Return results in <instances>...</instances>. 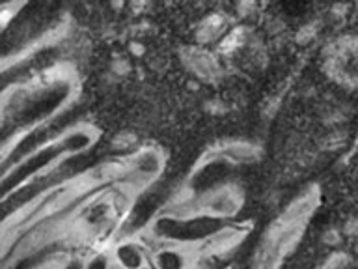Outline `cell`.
Listing matches in <instances>:
<instances>
[{"label":"cell","mask_w":358,"mask_h":269,"mask_svg":"<svg viewBox=\"0 0 358 269\" xmlns=\"http://www.w3.org/2000/svg\"><path fill=\"white\" fill-rule=\"evenodd\" d=\"M71 97V86L60 78L34 84L30 88L15 90L11 99L4 103V129L27 133L28 129L47 122L64 112V105Z\"/></svg>","instance_id":"obj_1"},{"label":"cell","mask_w":358,"mask_h":269,"mask_svg":"<svg viewBox=\"0 0 358 269\" xmlns=\"http://www.w3.org/2000/svg\"><path fill=\"white\" fill-rule=\"evenodd\" d=\"M66 157H69V150H67L64 139L56 140L52 144L45 146V148L38 150L30 157H27L24 161L15 165L2 176V198L13 193L15 189H19L21 185L28 184L30 179L38 178L47 170H50Z\"/></svg>","instance_id":"obj_2"},{"label":"cell","mask_w":358,"mask_h":269,"mask_svg":"<svg viewBox=\"0 0 358 269\" xmlns=\"http://www.w3.org/2000/svg\"><path fill=\"white\" fill-rule=\"evenodd\" d=\"M226 226H228L226 219L215 217V215H196V217L189 219L161 217L157 219L155 224H153V232L164 240L189 243V241H201L213 237V235L226 230Z\"/></svg>","instance_id":"obj_3"},{"label":"cell","mask_w":358,"mask_h":269,"mask_svg":"<svg viewBox=\"0 0 358 269\" xmlns=\"http://www.w3.org/2000/svg\"><path fill=\"white\" fill-rule=\"evenodd\" d=\"M161 206V193H144L138 202L134 204L133 209L129 212V217L123 223V234H133L136 230L144 228L150 223V219L155 215V212Z\"/></svg>","instance_id":"obj_4"},{"label":"cell","mask_w":358,"mask_h":269,"mask_svg":"<svg viewBox=\"0 0 358 269\" xmlns=\"http://www.w3.org/2000/svg\"><path fill=\"white\" fill-rule=\"evenodd\" d=\"M161 165L162 159L155 150L140 151L138 156H134L133 161H131L133 172L140 174V176H144V178H150V176L159 172V170H161Z\"/></svg>","instance_id":"obj_5"},{"label":"cell","mask_w":358,"mask_h":269,"mask_svg":"<svg viewBox=\"0 0 358 269\" xmlns=\"http://www.w3.org/2000/svg\"><path fill=\"white\" fill-rule=\"evenodd\" d=\"M116 258L123 269H142L144 254L134 243H123L116 249Z\"/></svg>","instance_id":"obj_6"},{"label":"cell","mask_w":358,"mask_h":269,"mask_svg":"<svg viewBox=\"0 0 358 269\" xmlns=\"http://www.w3.org/2000/svg\"><path fill=\"white\" fill-rule=\"evenodd\" d=\"M157 269H185V258L179 251L164 249L155 254Z\"/></svg>","instance_id":"obj_7"},{"label":"cell","mask_w":358,"mask_h":269,"mask_svg":"<svg viewBox=\"0 0 358 269\" xmlns=\"http://www.w3.org/2000/svg\"><path fill=\"white\" fill-rule=\"evenodd\" d=\"M55 252V245L50 247H45V249H41V251L34 252V254H30V256L22 258L21 262L17 263L15 269H34L38 268L39 263L43 262V260H47V258L50 256Z\"/></svg>","instance_id":"obj_8"},{"label":"cell","mask_w":358,"mask_h":269,"mask_svg":"<svg viewBox=\"0 0 358 269\" xmlns=\"http://www.w3.org/2000/svg\"><path fill=\"white\" fill-rule=\"evenodd\" d=\"M86 269H108V258H106L105 254H99V256H95L94 260H90Z\"/></svg>","instance_id":"obj_9"},{"label":"cell","mask_w":358,"mask_h":269,"mask_svg":"<svg viewBox=\"0 0 358 269\" xmlns=\"http://www.w3.org/2000/svg\"><path fill=\"white\" fill-rule=\"evenodd\" d=\"M64 269H86V268H84L80 260H71V262L67 263V265Z\"/></svg>","instance_id":"obj_10"}]
</instances>
